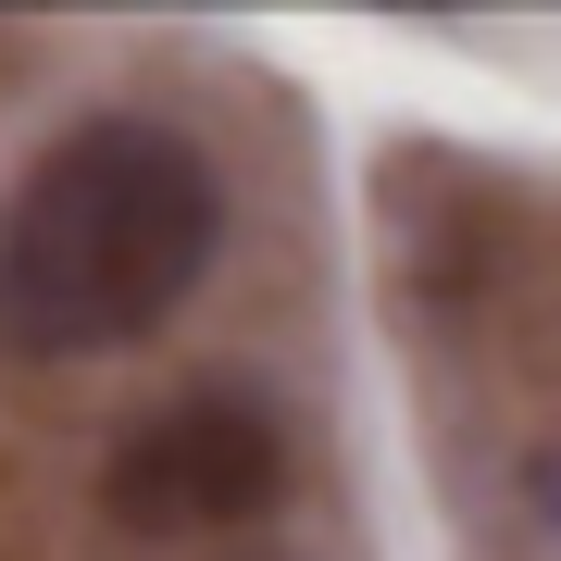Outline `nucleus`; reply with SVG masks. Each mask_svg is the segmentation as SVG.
I'll use <instances>...</instances> for the list:
<instances>
[{
	"mask_svg": "<svg viewBox=\"0 0 561 561\" xmlns=\"http://www.w3.org/2000/svg\"><path fill=\"white\" fill-rule=\"evenodd\" d=\"M225 250V175L162 113H88L0 201V350L101 362L162 337Z\"/></svg>",
	"mask_w": 561,
	"mask_h": 561,
	"instance_id": "1",
	"label": "nucleus"
},
{
	"mask_svg": "<svg viewBox=\"0 0 561 561\" xmlns=\"http://www.w3.org/2000/svg\"><path fill=\"white\" fill-rule=\"evenodd\" d=\"M287 500V424L238 400V387H187V400L138 412L101 461V512L125 537L175 549V537H250Z\"/></svg>",
	"mask_w": 561,
	"mask_h": 561,
	"instance_id": "2",
	"label": "nucleus"
}]
</instances>
